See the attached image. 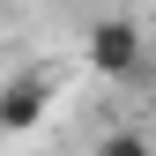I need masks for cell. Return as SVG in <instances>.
Returning <instances> with one entry per match:
<instances>
[{"mask_svg":"<svg viewBox=\"0 0 156 156\" xmlns=\"http://www.w3.org/2000/svg\"><path fill=\"white\" fill-rule=\"evenodd\" d=\"M97 156H156V141H149L141 126H112L104 141H97Z\"/></svg>","mask_w":156,"mask_h":156,"instance_id":"cell-3","label":"cell"},{"mask_svg":"<svg viewBox=\"0 0 156 156\" xmlns=\"http://www.w3.org/2000/svg\"><path fill=\"white\" fill-rule=\"evenodd\" d=\"M45 104H52V67L8 82V89H0V134H30L37 119H45Z\"/></svg>","mask_w":156,"mask_h":156,"instance_id":"cell-2","label":"cell"},{"mask_svg":"<svg viewBox=\"0 0 156 156\" xmlns=\"http://www.w3.org/2000/svg\"><path fill=\"white\" fill-rule=\"evenodd\" d=\"M82 52H89L97 74H141V67H149V45H141V30H134V23H97Z\"/></svg>","mask_w":156,"mask_h":156,"instance_id":"cell-1","label":"cell"}]
</instances>
